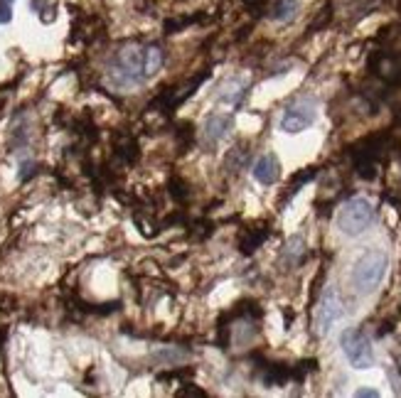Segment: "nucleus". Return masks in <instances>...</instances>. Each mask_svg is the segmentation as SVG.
<instances>
[{"label":"nucleus","mask_w":401,"mask_h":398,"mask_svg":"<svg viewBox=\"0 0 401 398\" xmlns=\"http://www.w3.org/2000/svg\"><path fill=\"white\" fill-rule=\"evenodd\" d=\"M148 79L146 74V47H124L109 67V82L116 89H133Z\"/></svg>","instance_id":"nucleus-1"},{"label":"nucleus","mask_w":401,"mask_h":398,"mask_svg":"<svg viewBox=\"0 0 401 398\" xmlns=\"http://www.w3.org/2000/svg\"><path fill=\"white\" fill-rule=\"evenodd\" d=\"M387 268H389L387 251L370 249L367 254H362L357 258L355 266H352V273H350L352 288L360 295H372L374 290L382 285L384 276H387Z\"/></svg>","instance_id":"nucleus-2"},{"label":"nucleus","mask_w":401,"mask_h":398,"mask_svg":"<svg viewBox=\"0 0 401 398\" xmlns=\"http://www.w3.org/2000/svg\"><path fill=\"white\" fill-rule=\"evenodd\" d=\"M374 217H377V209L367 197H352L347 199L345 204L338 209L335 214V227L342 236H362L367 229L374 224Z\"/></svg>","instance_id":"nucleus-3"},{"label":"nucleus","mask_w":401,"mask_h":398,"mask_svg":"<svg viewBox=\"0 0 401 398\" xmlns=\"http://www.w3.org/2000/svg\"><path fill=\"white\" fill-rule=\"evenodd\" d=\"M340 347L342 354H345L347 364L357 371H365L374 367V349L370 337L365 335L362 330H347L342 332L340 337Z\"/></svg>","instance_id":"nucleus-4"},{"label":"nucleus","mask_w":401,"mask_h":398,"mask_svg":"<svg viewBox=\"0 0 401 398\" xmlns=\"http://www.w3.org/2000/svg\"><path fill=\"white\" fill-rule=\"evenodd\" d=\"M315 118H318V104L313 99H298L283 111L278 128L283 133H288V136H296V133L308 131L315 123Z\"/></svg>","instance_id":"nucleus-5"},{"label":"nucleus","mask_w":401,"mask_h":398,"mask_svg":"<svg viewBox=\"0 0 401 398\" xmlns=\"http://www.w3.org/2000/svg\"><path fill=\"white\" fill-rule=\"evenodd\" d=\"M342 320V303L333 288H328L323 293L318 303V310H315V327H318V335H328L335 325Z\"/></svg>","instance_id":"nucleus-6"},{"label":"nucleus","mask_w":401,"mask_h":398,"mask_svg":"<svg viewBox=\"0 0 401 398\" xmlns=\"http://www.w3.org/2000/svg\"><path fill=\"white\" fill-rule=\"evenodd\" d=\"M251 175H254V180L259 182V185L271 187V185H276L278 177H281V163H278V158L274 153H266L254 163Z\"/></svg>","instance_id":"nucleus-7"},{"label":"nucleus","mask_w":401,"mask_h":398,"mask_svg":"<svg viewBox=\"0 0 401 398\" xmlns=\"http://www.w3.org/2000/svg\"><path fill=\"white\" fill-rule=\"evenodd\" d=\"M232 128V116L227 114H212L210 118L205 121V138L207 143H219L224 136H227V131Z\"/></svg>","instance_id":"nucleus-8"},{"label":"nucleus","mask_w":401,"mask_h":398,"mask_svg":"<svg viewBox=\"0 0 401 398\" xmlns=\"http://www.w3.org/2000/svg\"><path fill=\"white\" fill-rule=\"evenodd\" d=\"M296 13H298V0H278L271 18H274L276 23H288V20L296 18Z\"/></svg>","instance_id":"nucleus-9"},{"label":"nucleus","mask_w":401,"mask_h":398,"mask_svg":"<svg viewBox=\"0 0 401 398\" xmlns=\"http://www.w3.org/2000/svg\"><path fill=\"white\" fill-rule=\"evenodd\" d=\"M13 20V5L0 0V25H8Z\"/></svg>","instance_id":"nucleus-10"},{"label":"nucleus","mask_w":401,"mask_h":398,"mask_svg":"<svg viewBox=\"0 0 401 398\" xmlns=\"http://www.w3.org/2000/svg\"><path fill=\"white\" fill-rule=\"evenodd\" d=\"M355 396H357V398H367V396H370V398H377L379 391H377V389H357Z\"/></svg>","instance_id":"nucleus-11"},{"label":"nucleus","mask_w":401,"mask_h":398,"mask_svg":"<svg viewBox=\"0 0 401 398\" xmlns=\"http://www.w3.org/2000/svg\"><path fill=\"white\" fill-rule=\"evenodd\" d=\"M5 3H10V5H13V3H15V0H5Z\"/></svg>","instance_id":"nucleus-12"}]
</instances>
